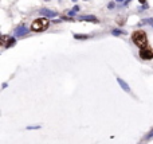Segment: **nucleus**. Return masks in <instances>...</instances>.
I'll use <instances>...</instances> for the list:
<instances>
[{
    "label": "nucleus",
    "mask_w": 153,
    "mask_h": 144,
    "mask_svg": "<svg viewBox=\"0 0 153 144\" xmlns=\"http://www.w3.org/2000/svg\"><path fill=\"white\" fill-rule=\"evenodd\" d=\"M132 39H133V42H134V45H137L140 49H145V47H148L146 46V45H148L146 34H145L144 31H141V30H137V31L133 32Z\"/></svg>",
    "instance_id": "f257e3e1"
},
{
    "label": "nucleus",
    "mask_w": 153,
    "mask_h": 144,
    "mask_svg": "<svg viewBox=\"0 0 153 144\" xmlns=\"http://www.w3.org/2000/svg\"><path fill=\"white\" fill-rule=\"evenodd\" d=\"M48 26H50V22L47 19H44V18H38V19H35L34 22H32L31 30L32 31H36V32H40V31L47 30Z\"/></svg>",
    "instance_id": "f03ea898"
},
{
    "label": "nucleus",
    "mask_w": 153,
    "mask_h": 144,
    "mask_svg": "<svg viewBox=\"0 0 153 144\" xmlns=\"http://www.w3.org/2000/svg\"><path fill=\"white\" fill-rule=\"evenodd\" d=\"M140 57L142 59H153V50H150L149 47H145V49L140 50Z\"/></svg>",
    "instance_id": "7ed1b4c3"
},
{
    "label": "nucleus",
    "mask_w": 153,
    "mask_h": 144,
    "mask_svg": "<svg viewBox=\"0 0 153 144\" xmlns=\"http://www.w3.org/2000/svg\"><path fill=\"white\" fill-rule=\"evenodd\" d=\"M27 32H28V30L26 28V26H23V24H22V26H17L16 28H15V32H14V34L16 35V36H24Z\"/></svg>",
    "instance_id": "20e7f679"
},
{
    "label": "nucleus",
    "mask_w": 153,
    "mask_h": 144,
    "mask_svg": "<svg viewBox=\"0 0 153 144\" xmlns=\"http://www.w3.org/2000/svg\"><path fill=\"white\" fill-rule=\"evenodd\" d=\"M40 14L43 15V16H47V18H55L56 16V12L52 11V9H48V8H42L40 9Z\"/></svg>",
    "instance_id": "39448f33"
},
{
    "label": "nucleus",
    "mask_w": 153,
    "mask_h": 144,
    "mask_svg": "<svg viewBox=\"0 0 153 144\" xmlns=\"http://www.w3.org/2000/svg\"><path fill=\"white\" fill-rule=\"evenodd\" d=\"M117 82H118V84H120V86H121L122 89L125 90V92H128V93L130 92V86H129V85L126 84V82H125L124 80H122L121 77H117Z\"/></svg>",
    "instance_id": "423d86ee"
},
{
    "label": "nucleus",
    "mask_w": 153,
    "mask_h": 144,
    "mask_svg": "<svg viewBox=\"0 0 153 144\" xmlns=\"http://www.w3.org/2000/svg\"><path fill=\"white\" fill-rule=\"evenodd\" d=\"M79 19L86 20V22H93V23H98V19H97L95 16H93V15H82Z\"/></svg>",
    "instance_id": "0eeeda50"
},
{
    "label": "nucleus",
    "mask_w": 153,
    "mask_h": 144,
    "mask_svg": "<svg viewBox=\"0 0 153 144\" xmlns=\"http://www.w3.org/2000/svg\"><path fill=\"white\" fill-rule=\"evenodd\" d=\"M74 38L75 39H87L89 35H79V34H74Z\"/></svg>",
    "instance_id": "6e6552de"
},
{
    "label": "nucleus",
    "mask_w": 153,
    "mask_h": 144,
    "mask_svg": "<svg viewBox=\"0 0 153 144\" xmlns=\"http://www.w3.org/2000/svg\"><path fill=\"white\" fill-rule=\"evenodd\" d=\"M112 34L114 35V36H118V35H122L124 32H122L121 30H113V31H112Z\"/></svg>",
    "instance_id": "1a4fd4ad"
},
{
    "label": "nucleus",
    "mask_w": 153,
    "mask_h": 144,
    "mask_svg": "<svg viewBox=\"0 0 153 144\" xmlns=\"http://www.w3.org/2000/svg\"><path fill=\"white\" fill-rule=\"evenodd\" d=\"M148 23H153V19H144L141 22V24H148Z\"/></svg>",
    "instance_id": "9d476101"
},
{
    "label": "nucleus",
    "mask_w": 153,
    "mask_h": 144,
    "mask_svg": "<svg viewBox=\"0 0 153 144\" xmlns=\"http://www.w3.org/2000/svg\"><path fill=\"white\" fill-rule=\"evenodd\" d=\"M150 137H153V129H152V131H150V132H149V133H148V135H146V136H145V139H146V140H149V139H150Z\"/></svg>",
    "instance_id": "9b49d317"
},
{
    "label": "nucleus",
    "mask_w": 153,
    "mask_h": 144,
    "mask_svg": "<svg viewBox=\"0 0 153 144\" xmlns=\"http://www.w3.org/2000/svg\"><path fill=\"white\" fill-rule=\"evenodd\" d=\"M38 128H40L39 125H35V127H28V129H38Z\"/></svg>",
    "instance_id": "f8f14e48"
},
{
    "label": "nucleus",
    "mask_w": 153,
    "mask_h": 144,
    "mask_svg": "<svg viewBox=\"0 0 153 144\" xmlns=\"http://www.w3.org/2000/svg\"><path fill=\"white\" fill-rule=\"evenodd\" d=\"M140 3H145V0H140Z\"/></svg>",
    "instance_id": "ddd939ff"
},
{
    "label": "nucleus",
    "mask_w": 153,
    "mask_h": 144,
    "mask_svg": "<svg viewBox=\"0 0 153 144\" xmlns=\"http://www.w3.org/2000/svg\"><path fill=\"white\" fill-rule=\"evenodd\" d=\"M117 1H124V0H117Z\"/></svg>",
    "instance_id": "4468645a"
},
{
    "label": "nucleus",
    "mask_w": 153,
    "mask_h": 144,
    "mask_svg": "<svg viewBox=\"0 0 153 144\" xmlns=\"http://www.w3.org/2000/svg\"><path fill=\"white\" fill-rule=\"evenodd\" d=\"M74 1H77V0H74Z\"/></svg>",
    "instance_id": "2eb2a0df"
}]
</instances>
